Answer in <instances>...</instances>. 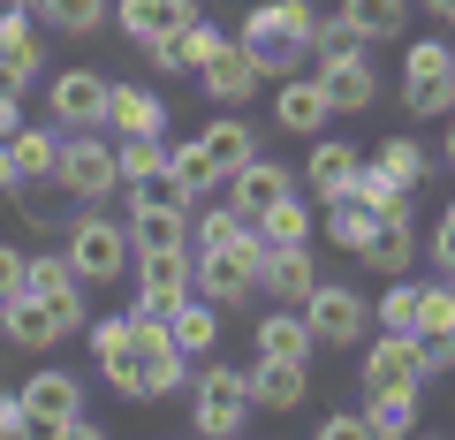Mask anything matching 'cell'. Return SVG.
Listing matches in <instances>:
<instances>
[{"label": "cell", "mask_w": 455, "mask_h": 440, "mask_svg": "<svg viewBox=\"0 0 455 440\" xmlns=\"http://www.w3.org/2000/svg\"><path fill=\"white\" fill-rule=\"evenodd\" d=\"M23 425H31L23 418V395H0V440H23Z\"/></svg>", "instance_id": "f907efd6"}, {"label": "cell", "mask_w": 455, "mask_h": 440, "mask_svg": "<svg viewBox=\"0 0 455 440\" xmlns=\"http://www.w3.org/2000/svg\"><path fill=\"white\" fill-rule=\"evenodd\" d=\"M433 259H440V274L455 266V197H448V212L433 220Z\"/></svg>", "instance_id": "c3c4849f"}, {"label": "cell", "mask_w": 455, "mask_h": 440, "mask_svg": "<svg viewBox=\"0 0 455 440\" xmlns=\"http://www.w3.org/2000/svg\"><path fill=\"white\" fill-rule=\"evenodd\" d=\"M23 289H31V296H46L53 311H68L76 326L92 319V311H84V281H76V266H68L61 251H38V259L23 251Z\"/></svg>", "instance_id": "9a60e30c"}, {"label": "cell", "mask_w": 455, "mask_h": 440, "mask_svg": "<svg viewBox=\"0 0 455 440\" xmlns=\"http://www.w3.org/2000/svg\"><path fill=\"white\" fill-rule=\"evenodd\" d=\"M372 220H379V212L364 205L357 190H349V197H326V236H334V251H349V259L364 251V236H372Z\"/></svg>", "instance_id": "836d02e7"}, {"label": "cell", "mask_w": 455, "mask_h": 440, "mask_svg": "<svg viewBox=\"0 0 455 440\" xmlns=\"http://www.w3.org/2000/svg\"><path fill=\"white\" fill-rule=\"evenodd\" d=\"M16 130H23V92L0 84V137H16Z\"/></svg>", "instance_id": "816d5d0a"}, {"label": "cell", "mask_w": 455, "mask_h": 440, "mask_svg": "<svg viewBox=\"0 0 455 440\" xmlns=\"http://www.w3.org/2000/svg\"><path fill=\"white\" fill-rule=\"evenodd\" d=\"M372 326H387V334H418V281L395 274V289L372 304Z\"/></svg>", "instance_id": "b9f144b4"}, {"label": "cell", "mask_w": 455, "mask_h": 440, "mask_svg": "<svg viewBox=\"0 0 455 440\" xmlns=\"http://www.w3.org/2000/svg\"><path fill=\"white\" fill-rule=\"evenodd\" d=\"M8 8H31V0H0V16H8Z\"/></svg>", "instance_id": "6f0895ef"}, {"label": "cell", "mask_w": 455, "mask_h": 440, "mask_svg": "<svg viewBox=\"0 0 455 440\" xmlns=\"http://www.w3.org/2000/svg\"><path fill=\"white\" fill-rule=\"evenodd\" d=\"M122 182H130V205H190L182 182H175V160H152V167H137Z\"/></svg>", "instance_id": "74e56055"}, {"label": "cell", "mask_w": 455, "mask_h": 440, "mask_svg": "<svg viewBox=\"0 0 455 440\" xmlns=\"http://www.w3.org/2000/svg\"><path fill=\"white\" fill-rule=\"evenodd\" d=\"M167 160H175V182H182V197H212L220 190V175H212V160H205V137H182V145H167Z\"/></svg>", "instance_id": "d590c367"}, {"label": "cell", "mask_w": 455, "mask_h": 440, "mask_svg": "<svg viewBox=\"0 0 455 440\" xmlns=\"http://www.w3.org/2000/svg\"><path fill=\"white\" fill-rule=\"evenodd\" d=\"M68 205H76V197H53V182H16V212L23 220H31L38 236H53V228H68Z\"/></svg>", "instance_id": "e575fe53"}, {"label": "cell", "mask_w": 455, "mask_h": 440, "mask_svg": "<svg viewBox=\"0 0 455 440\" xmlns=\"http://www.w3.org/2000/svg\"><path fill=\"white\" fill-rule=\"evenodd\" d=\"M152 160H167L160 137H122V145H114V167H122V175H137V167H152Z\"/></svg>", "instance_id": "f6af8a7d"}, {"label": "cell", "mask_w": 455, "mask_h": 440, "mask_svg": "<svg viewBox=\"0 0 455 440\" xmlns=\"http://www.w3.org/2000/svg\"><path fill=\"white\" fill-rule=\"evenodd\" d=\"M364 388H425V364H418V334H387L364 342Z\"/></svg>", "instance_id": "2e32d148"}, {"label": "cell", "mask_w": 455, "mask_h": 440, "mask_svg": "<svg viewBox=\"0 0 455 440\" xmlns=\"http://www.w3.org/2000/svg\"><path fill=\"white\" fill-rule=\"evenodd\" d=\"M61 259L76 266V281L84 289H99V281H114V274H130V228H114L107 212H76L61 228Z\"/></svg>", "instance_id": "277c9868"}, {"label": "cell", "mask_w": 455, "mask_h": 440, "mask_svg": "<svg viewBox=\"0 0 455 440\" xmlns=\"http://www.w3.org/2000/svg\"><path fill=\"white\" fill-rule=\"evenodd\" d=\"M364 425H372V440L418 433V388H364Z\"/></svg>", "instance_id": "4dcf8cb0"}, {"label": "cell", "mask_w": 455, "mask_h": 440, "mask_svg": "<svg viewBox=\"0 0 455 440\" xmlns=\"http://www.w3.org/2000/svg\"><path fill=\"white\" fill-rule=\"evenodd\" d=\"M274 122L289 137H319L334 122V99H326L319 76H281V99H274Z\"/></svg>", "instance_id": "e0dca14e"}, {"label": "cell", "mask_w": 455, "mask_h": 440, "mask_svg": "<svg viewBox=\"0 0 455 440\" xmlns=\"http://www.w3.org/2000/svg\"><path fill=\"white\" fill-rule=\"evenodd\" d=\"M440 152H448V167H455V115H448V145H440Z\"/></svg>", "instance_id": "9f6ffc18"}, {"label": "cell", "mask_w": 455, "mask_h": 440, "mask_svg": "<svg viewBox=\"0 0 455 440\" xmlns=\"http://www.w3.org/2000/svg\"><path fill=\"white\" fill-rule=\"evenodd\" d=\"M341 53H364L357 23H349V16H319V31H311V61H341Z\"/></svg>", "instance_id": "ee69618b"}, {"label": "cell", "mask_w": 455, "mask_h": 440, "mask_svg": "<svg viewBox=\"0 0 455 440\" xmlns=\"http://www.w3.org/2000/svg\"><path fill=\"white\" fill-rule=\"evenodd\" d=\"M107 68H53L46 76V122L53 130H107Z\"/></svg>", "instance_id": "9c48e42d"}, {"label": "cell", "mask_w": 455, "mask_h": 440, "mask_svg": "<svg viewBox=\"0 0 455 440\" xmlns=\"http://www.w3.org/2000/svg\"><path fill=\"white\" fill-rule=\"evenodd\" d=\"M311 289H319V259H311V244L274 251V266H266V296H274V304H304Z\"/></svg>", "instance_id": "f546056e"}, {"label": "cell", "mask_w": 455, "mask_h": 440, "mask_svg": "<svg viewBox=\"0 0 455 440\" xmlns=\"http://www.w3.org/2000/svg\"><path fill=\"white\" fill-rule=\"evenodd\" d=\"M190 425L205 440H235L251 425V380L228 372V364H205V372L190 380Z\"/></svg>", "instance_id": "5b68a950"}, {"label": "cell", "mask_w": 455, "mask_h": 440, "mask_svg": "<svg viewBox=\"0 0 455 440\" xmlns=\"http://www.w3.org/2000/svg\"><path fill=\"white\" fill-rule=\"evenodd\" d=\"M266 266H274V244L259 228H243L235 244H212V251H190V289L212 296V304H251L266 289Z\"/></svg>", "instance_id": "3957f363"}, {"label": "cell", "mask_w": 455, "mask_h": 440, "mask_svg": "<svg viewBox=\"0 0 455 440\" xmlns=\"http://www.w3.org/2000/svg\"><path fill=\"white\" fill-rule=\"evenodd\" d=\"M16 182H23L16 175V152H8V137H0V197H16Z\"/></svg>", "instance_id": "f5cc1de1"}, {"label": "cell", "mask_w": 455, "mask_h": 440, "mask_svg": "<svg viewBox=\"0 0 455 440\" xmlns=\"http://www.w3.org/2000/svg\"><path fill=\"white\" fill-rule=\"evenodd\" d=\"M130 251H190V205H130Z\"/></svg>", "instance_id": "83f0119b"}, {"label": "cell", "mask_w": 455, "mask_h": 440, "mask_svg": "<svg viewBox=\"0 0 455 440\" xmlns=\"http://www.w3.org/2000/svg\"><path fill=\"white\" fill-rule=\"evenodd\" d=\"M38 76H46V46H38V23L23 16V8H8V16H0V84H8V92H31Z\"/></svg>", "instance_id": "4fadbf2b"}, {"label": "cell", "mask_w": 455, "mask_h": 440, "mask_svg": "<svg viewBox=\"0 0 455 440\" xmlns=\"http://www.w3.org/2000/svg\"><path fill=\"white\" fill-rule=\"evenodd\" d=\"M99 372H107V388L122 395V403H160V395H175L182 380H190V357L167 342V319L130 311V334L114 349H99Z\"/></svg>", "instance_id": "6da1fadb"}, {"label": "cell", "mask_w": 455, "mask_h": 440, "mask_svg": "<svg viewBox=\"0 0 455 440\" xmlns=\"http://www.w3.org/2000/svg\"><path fill=\"white\" fill-rule=\"evenodd\" d=\"M130 274H137V311L167 319V311L190 296V251H137Z\"/></svg>", "instance_id": "8fae6325"}, {"label": "cell", "mask_w": 455, "mask_h": 440, "mask_svg": "<svg viewBox=\"0 0 455 440\" xmlns=\"http://www.w3.org/2000/svg\"><path fill=\"white\" fill-rule=\"evenodd\" d=\"M311 31H319V8L311 0H259L243 16V38L235 46L259 61V76H296L311 61Z\"/></svg>", "instance_id": "7a4b0ae2"}, {"label": "cell", "mask_w": 455, "mask_h": 440, "mask_svg": "<svg viewBox=\"0 0 455 440\" xmlns=\"http://www.w3.org/2000/svg\"><path fill=\"white\" fill-rule=\"evenodd\" d=\"M403 107H410L418 122L455 115V46H440V38H418V46L403 53Z\"/></svg>", "instance_id": "8992f818"}, {"label": "cell", "mask_w": 455, "mask_h": 440, "mask_svg": "<svg viewBox=\"0 0 455 440\" xmlns=\"http://www.w3.org/2000/svg\"><path fill=\"white\" fill-rule=\"evenodd\" d=\"M16 395H23V418H31V425H23V440H61L68 418L84 410V380L61 372V364H38Z\"/></svg>", "instance_id": "ba28073f"}, {"label": "cell", "mask_w": 455, "mask_h": 440, "mask_svg": "<svg viewBox=\"0 0 455 440\" xmlns=\"http://www.w3.org/2000/svg\"><path fill=\"white\" fill-rule=\"evenodd\" d=\"M220 46H228V31H220V23L190 16L175 38H152V46H145V61H152V68H175V76H197V68H205Z\"/></svg>", "instance_id": "5bb4252c"}, {"label": "cell", "mask_w": 455, "mask_h": 440, "mask_svg": "<svg viewBox=\"0 0 455 440\" xmlns=\"http://www.w3.org/2000/svg\"><path fill=\"white\" fill-rule=\"evenodd\" d=\"M243 228H251L243 212L228 205V197H212V205H205V212H197V220H190V251H212V244H235V236H243Z\"/></svg>", "instance_id": "ab89813d"}, {"label": "cell", "mask_w": 455, "mask_h": 440, "mask_svg": "<svg viewBox=\"0 0 455 440\" xmlns=\"http://www.w3.org/2000/svg\"><path fill=\"white\" fill-rule=\"evenodd\" d=\"M107 130H114V137H167V99L152 92V84H114Z\"/></svg>", "instance_id": "ac0fdd59"}, {"label": "cell", "mask_w": 455, "mask_h": 440, "mask_svg": "<svg viewBox=\"0 0 455 440\" xmlns=\"http://www.w3.org/2000/svg\"><path fill=\"white\" fill-rule=\"evenodd\" d=\"M379 167H387L395 182H410V190H418V182L433 175V160H425V145H418V137H379Z\"/></svg>", "instance_id": "60d3db41"}, {"label": "cell", "mask_w": 455, "mask_h": 440, "mask_svg": "<svg viewBox=\"0 0 455 440\" xmlns=\"http://www.w3.org/2000/svg\"><path fill=\"white\" fill-rule=\"evenodd\" d=\"M197 137H205V160H212V175H220V182L235 175L243 160H259V130L243 122V107H228V115H220V122H205Z\"/></svg>", "instance_id": "cb8c5ba5"}, {"label": "cell", "mask_w": 455, "mask_h": 440, "mask_svg": "<svg viewBox=\"0 0 455 440\" xmlns=\"http://www.w3.org/2000/svg\"><path fill=\"white\" fill-rule=\"evenodd\" d=\"M38 8L53 16V31H61V38H92L99 23H107V0H38Z\"/></svg>", "instance_id": "7bdbcfd3"}, {"label": "cell", "mask_w": 455, "mask_h": 440, "mask_svg": "<svg viewBox=\"0 0 455 440\" xmlns=\"http://www.w3.org/2000/svg\"><path fill=\"white\" fill-rule=\"evenodd\" d=\"M418 364H425V380L455 372V326H448V334H418Z\"/></svg>", "instance_id": "bcb514c9"}, {"label": "cell", "mask_w": 455, "mask_h": 440, "mask_svg": "<svg viewBox=\"0 0 455 440\" xmlns=\"http://www.w3.org/2000/svg\"><path fill=\"white\" fill-rule=\"evenodd\" d=\"M8 152H16V175L23 182H53V167H61V137H53V122H46V130L23 122V130L8 137Z\"/></svg>", "instance_id": "1f68e13d"}, {"label": "cell", "mask_w": 455, "mask_h": 440, "mask_svg": "<svg viewBox=\"0 0 455 440\" xmlns=\"http://www.w3.org/2000/svg\"><path fill=\"white\" fill-rule=\"evenodd\" d=\"M357 197H364L372 212H410V197H418V190H410V182H395L379 160H364V167H357Z\"/></svg>", "instance_id": "f35d334b"}, {"label": "cell", "mask_w": 455, "mask_h": 440, "mask_svg": "<svg viewBox=\"0 0 455 440\" xmlns=\"http://www.w3.org/2000/svg\"><path fill=\"white\" fill-rule=\"evenodd\" d=\"M448 289H455V266H448Z\"/></svg>", "instance_id": "680465c9"}, {"label": "cell", "mask_w": 455, "mask_h": 440, "mask_svg": "<svg viewBox=\"0 0 455 440\" xmlns=\"http://www.w3.org/2000/svg\"><path fill=\"white\" fill-rule=\"evenodd\" d=\"M53 182H61L76 205H99V197H114V182H122V167H114V145L99 130H61V167H53Z\"/></svg>", "instance_id": "52a82bcc"}, {"label": "cell", "mask_w": 455, "mask_h": 440, "mask_svg": "<svg viewBox=\"0 0 455 440\" xmlns=\"http://www.w3.org/2000/svg\"><path fill=\"white\" fill-rule=\"evenodd\" d=\"M311 319V334H319V349H357L364 326H372V304H364L357 289H341V281H319V289L296 304Z\"/></svg>", "instance_id": "30bf717a"}, {"label": "cell", "mask_w": 455, "mask_h": 440, "mask_svg": "<svg viewBox=\"0 0 455 440\" xmlns=\"http://www.w3.org/2000/svg\"><path fill=\"white\" fill-rule=\"evenodd\" d=\"M190 16H197V0H122V8H114V23H122L137 46H152V38H175Z\"/></svg>", "instance_id": "4316f807"}, {"label": "cell", "mask_w": 455, "mask_h": 440, "mask_svg": "<svg viewBox=\"0 0 455 440\" xmlns=\"http://www.w3.org/2000/svg\"><path fill=\"white\" fill-rule=\"evenodd\" d=\"M341 16L357 23V38H364V46H372V38H395V31H403L410 0H341Z\"/></svg>", "instance_id": "8d00e7d4"}, {"label": "cell", "mask_w": 455, "mask_h": 440, "mask_svg": "<svg viewBox=\"0 0 455 440\" xmlns=\"http://www.w3.org/2000/svg\"><path fill=\"white\" fill-rule=\"evenodd\" d=\"M251 228H259L274 251H289V244H311V205L289 190V197H274V205H266L259 220H251Z\"/></svg>", "instance_id": "d6a6232c"}, {"label": "cell", "mask_w": 455, "mask_h": 440, "mask_svg": "<svg viewBox=\"0 0 455 440\" xmlns=\"http://www.w3.org/2000/svg\"><path fill=\"white\" fill-rule=\"evenodd\" d=\"M0 334H8V342H16V349H53V342H61V334H76V319H68V311H53L46 296L16 289V296H8V304H0Z\"/></svg>", "instance_id": "7c38bea8"}, {"label": "cell", "mask_w": 455, "mask_h": 440, "mask_svg": "<svg viewBox=\"0 0 455 440\" xmlns=\"http://www.w3.org/2000/svg\"><path fill=\"white\" fill-rule=\"evenodd\" d=\"M197 84H205V99H212V107H243V99L259 92V61H251V53L235 46V38H228V46L212 53L205 68H197Z\"/></svg>", "instance_id": "7402d4cb"}, {"label": "cell", "mask_w": 455, "mask_h": 440, "mask_svg": "<svg viewBox=\"0 0 455 440\" xmlns=\"http://www.w3.org/2000/svg\"><path fill=\"white\" fill-rule=\"evenodd\" d=\"M319 440H372V425H364V410H326Z\"/></svg>", "instance_id": "7dc6e473"}, {"label": "cell", "mask_w": 455, "mask_h": 440, "mask_svg": "<svg viewBox=\"0 0 455 440\" xmlns=\"http://www.w3.org/2000/svg\"><path fill=\"white\" fill-rule=\"evenodd\" d=\"M16 289H23V251H16V244H0V304H8Z\"/></svg>", "instance_id": "681fc988"}, {"label": "cell", "mask_w": 455, "mask_h": 440, "mask_svg": "<svg viewBox=\"0 0 455 440\" xmlns=\"http://www.w3.org/2000/svg\"><path fill=\"white\" fill-rule=\"evenodd\" d=\"M243 380H251V410H296L311 395V364H289V357H259Z\"/></svg>", "instance_id": "44dd1931"}, {"label": "cell", "mask_w": 455, "mask_h": 440, "mask_svg": "<svg viewBox=\"0 0 455 440\" xmlns=\"http://www.w3.org/2000/svg\"><path fill=\"white\" fill-rule=\"evenodd\" d=\"M167 342H175L182 357H212V342H220V304L190 289L175 311H167Z\"/></svg>", "instance_id": "603a6c76"}, {"label": "cell", "mask_w": 455, "mask_h": 440, "mask_svg": "<svg viewBox=\"0 0 455 440\" xmlns=\"http://www.w3.org/2000/svg\"><path fill=\"white\" fill-rule=\"evenodd\" d=\"M251 342H259V357H289V364H311L319 334H311V319H304L296 304H274L259 326H251Z\"/></svg>", "instance_id": "d6986e66"}, {"label": "cell", "mask_w": 455, "mask_h": 440, "mask_svg": "<svg viewBox=\"0 0 455 440\" xmlns=\"http://www.w3.org/2000/svg\"><path fill=\"white\" fill-rule=\"evenodd\" d=\"M61 440H99V418H92V410H76V418H68V433Z\"/></svg>", "instance_id": "db71d44e"}, {"label": "cell", "mask_w": 455, "mask_h": 440, "mask_svg": "<svg viewBox=\"0 0 455 440\" xmlns=\"http://www.w3.org/2000/svg\"><path fill=\"white\" fill-rule=\"evenodd\" d=\"M425 8H433V16H448V23H455V0H425Z\"/></svg>", "instance_id": "11a10c76"}, {"label": "cell", "mask_w": 455, "mask_h": 440, "mask_svg": "<svg viewBox=\"0 0 455 440\" xmlns=\"http://www.w3.org/2000/svg\"><path fill=\"white\" fill-rule=\"evenodd\" d=\"M357 259L372 266V274H410V259H418V228H410V212H379Z\"/></svg>", "instance_id": "484cf974"}, {"label": "cell", "mask_w": 455, "mask_h": 440, "mask_svg": "<svg viewBox=\"0 0 455 440\" xmlns=\"http://www.w3.org/2000/svg\"><path fill=\"white\" fill-rule=\"evenodd\" d=\"M220 190H228V205L243 212V220H259V212L274 205V197H289L296 182H289V167H281V160H243L235 175L220 182Z\"/></svg>", "instance_id": "ffe728a7"}, {"label": "cell", "mask_w": 455, "mask_h": 440, "mask_svg": "<svg viewBox=\"0 0 455 440\" xmlns=\"http://www.w3.org/2000/svg\"><path fill=\"white\" fill-rule=\"evenodd\" d=\"M357 145L349 137H319V152H311V167H304V182H311V197H349L357 190Z\"/></svg>", "instance_id": "f1b7e54d"}, {"label": "cell", "mask_w": 455, "mask_h": 440, "mask_svg": "<svg viewBox=\"0 0 455 440\" xmlns=\"http://www.w3.org/2000/svg\"><path fill=\"white\" fill-rule=\"evenodd\" d=\"M319 84H326V99H334V115H364V107L379 99V76H372V61H364V53L319 61Z\"/></svg>", "instance_id": "d4e9b609"}]
</instances>
